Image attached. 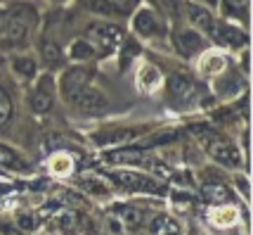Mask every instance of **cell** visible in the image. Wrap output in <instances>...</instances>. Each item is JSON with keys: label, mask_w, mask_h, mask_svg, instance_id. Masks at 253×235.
Wrapping results in <instances>:
<instances>
[{"label": "cell", "mask_w": 253, "mask_h": 235, "mask_svg": "<svg viewBox=\"0 0 253 235\" xmlns=\"http://www.w3.org/2000/svg\"><path fill=\"white\" fill-rule=\"evenodd\" d=\"M209 36L218 45H227V48H244V45L249 43V36L244 34L239 26L227 24V22H213Z\"/></svg>", "instance_id": "cell-7"}, {"label": "cell", "mask_w": 253, "mask_h": 235, "mask_svg": "<svg viewBox=\"0 0 253 235\" xmlns=\"http://www.w3.org/2000/svg\"><path fill=\"white\" fill-rule=\"evenodd\" d=\"M83 185H85L90 192H104V185H102V183H97L95 178H85V180H83Z\"/></svg>", "instance_id": "cell-32"}, {"label": "cell", "mask_w": 253, "mask_h": 235, "mask_svg": "<svg viewBox=\"0 0 253 235\" xmlns=\"http://www.w3.org/2000/svg\"><path fill=\"white\" fill-rule=\"evenodd\" d=\"M12 67H14V71L17 74H22V76L31 78L38 74V62H36V57L33 55H19L12 59Z\"/></svg>", "instance_id": "cell-17"}, {"label": "cell", "mask_w": 253, "mask_h": 235, "mask_svg": "<svg viewBox=\"0 0 253 235\" xmlns=\"http://www.w3.org/2000/svg\"><path fill=\"white\" fill-rule=\"evenodd\" d=\"M225 67H227V59L220 53H209L199 62V71L206 74V76H220L222 71H225Z\"/></svg>", "instance_id": "cell-13"}, {"label": "cell", "mask_w": 253, "mask_h": 235, "mask_svg": "<svg viewBox=\"0 0 253 235\" xmlns=\"http://www.w3.org/2000/svg\"><path fill=\"white\" fill-rule=\"evenodd\" d=\"M50 2H66V0H50Z\"/></svg>", "instance_id": "cell-37"}, {"label": "cell", "mask_w": 253, "mask_h": 235, "mask_svg": "<svg viewBox=\"0 0 253 235\" xmlns=\"http://www.w3.org/2000/svg\"><path fill=\"white\" fill-rule=\"evenodd\" d=\"M132 135H135V131H123V128H119V131L97 133L95 135V143H99V145H104V143H119V140H128Z\"/></svg>", "instance_id": "cell-22"}, {"label": "cell", "mask_w": 253, "mask_h": 235, "mask_svg": "<svg viewBox=\"0 0 253 235\" xmlns=\"http://www.w3.org/2000/svg\"><path fill=\"white\" fill-rule=\"evenodd\" d=\"M69 57L76 59V62H88V59H95L97 57V50H95V43H90L88 38H78L71 43L69 48Z\"/></svg>", "instance_id": "cell-14"}, {"label": "cell", "mask_w": 253, "mask_h": 235, "mask_svg": "<svg viewBox=\"0 0 253 235\" xmlns=\"http://www.w3.org/2000/svg\"><path fill=\"white\" fill-rule=\"evenodd\" d=\"M0 167L10 169V171H29V164L19 157V152H14L5 145H0Z\"/></svg>", "instance_id": "cell-15"}, {"label": "cell", "mask_w": 253, "mask_h": 235, "mask_svg": "<svg viewBox=\"0 0 253 235\" xmlns=\"http://www.w3.org/2000/svg\"><path fill=\"white\" fill-rule=\"evenodd\" d=\"M215 221H218L220 226H230V224H234V221H237V212H234V209H225V212H222V216H218Z\"/></svg>", "instance_id": "cell-30"}, {"label": "cell", "mask_w": 253, "mask_h": 235, "mask_svg": "<svg viewBox=\"0 0 253 235\" xmlns=\"http://www.w3.org/2000/svg\"><path fill=\"white\" fill-rule=\"evenodd\" d=\"M55 169L57 171H64V169H71V164H66V162H57Z\"/></svg>", "instance_id": "cell-36"}, {"label": "cell", "mask_w": 253, "mask_h": 235, "mask_svg": "<svg viewBox=\"0 0 253 235\" xmlns=\"http://www.w3.org/2000/svg\"><path fill=\"white\" fill-rule=\"evenodd\" d=\"M140 157H142L140 150H119V152L107 155V159H109V162H137Z\"/></svg>", "instance_id": "cell-25"}, {"label": "cell", "mask_w": 253, "mask_h": 235, "mask_svg": "<svg viewBox=\"0 0 253 235\" xmlns=\"http://www.w3.org/2000/svg\"><path fill=\"white\" fill-rule=\"evenodd\" d=\"M17 226H19L22 231H33V228H36V216H33V214H19Z\"/></svg>", "instance_id": "cell-27"}, {"label": "cell", "mask_w": 253, "mask_h": 235, "mask_svg": "<svg viewBox=\"0 0 253 235\" xmlns=\"http://www.w3.org/2000/svg\"><path fill=\"white\" fill-rule=\"evenodd\" d=\"M85 7L95 14H102V17H116L119 10L114 7L111 0H85Z\"/></svg>", "instance_id": "cell-20"}, {"label": "cell", "mask_w": 253, "mask_h": 235, "mask_svg": "<svg viewBox=\"0 0 253 235\" xmlns=\"http://www.w3.org/2000/svg\"><path fill=\"white\" fill-rule=\"evenodd\" d=\"M168 93L173 100H189L197 93V83L187 74H173L168 78Z\"/></svg>", "instance_id": "cell-11"}, {"label": "cell", "mask_w": 253, "mask_h": 235, "mask_svg": "<svg viewBox=\"0 0 253 235\" xmlns=\"http://www.w3.org/2000/svg\"><path fill=\"white\" fill-rule=\"evenodd\" d=\"M173 43H175V50L182 57H194L204 50V36L194 31V29H180L175 36H173Z\"/></svg>", "instance_id": "cell-9"}, {"label": "cell", "mask_w": 253, "mask_h": 235, "mask_svg": "<svg viewBox=\"0 0 253 235\" xmlns=\"http://www.w3.org/2000/svg\"><path fill=\"white\" fill-rule=\"evenodd\" d=\"M137 78H140V86L147 90L156 88V86L161 83V74H159V69H154L152 64H144V67L140 69V76Z\"/></svg>", "instance_id": "cell-19"}, {"label": "cell", "mask_w": 253, "mask_h": 235, "mask_svg": "<svg viewBox=\"0 0 253 235\" xmlns=\"http://www.w3.org/2000/svg\"><path fill=\"white\" fill-rule=\"evenodd\" d=\"M111 180L116 185H121L123 190H130V192H161V185L154 178L135 174V171H114Z\"/></svg>", "instance_id": "cell-5"}, {"label": "cell", "mask_w": 253, "mask_h": 235, "mask_svg": "<svg viewBox=\"0 0 253 235\" xmlns=\"http://www.w3.org/2000/svg\"><path fill=\"white\" fill-rule=\"evenodd\" d=\"M88 36L92 43H97L107 53H111V50H116V48L123 45V29L119 24H107V22L92 24L88 29Z\"/></svg>", "instance_id": "cell-3"}, {"label": "cell", "mask_w": 253, "mask_h": 235, "mask_svg": "<svg viewBox=\"0 0 253 235\" xmlns=\"http://www.w3.org/2000/svg\"><path fill=\"white\" fill-rule=\"evenodd\" d=\"M36 26V10L29 5H19L14 10L7 12V19H5V29L0 34V43H5L7 48L12 45H24L26 36Z\"/></svg>", "instance_id": "cell-1"}, {"label": "cell", "mask_w": 253, "mask_h": 235, "mask_svg": "<svg viewBox=\"0 0 253 235\" xmlns=\"http://www.w3.org/2000/svg\"><path fill=\"white\" fill-rule=\"evenodd\" d=\"M239 88H242V78L237 76V74L218 78V93L220 95H234V93H239Z\"/></svg>", "instance_id": "cell-21"}, {"label": "cell", "mask_w": 253, "mask_h": 235, "mask_svg": "<svg viewBox=\"0 0 253 235\" xmlns=\"http://www.w3.org/2000/svg\"><path fill=\"white\" fill-rule=\"evenodd\" d=\"M114 2V7L119 10V14H126V12L132 10V5L137 2V0H111Z\"/></svg>", "instance_id": "cell-31"}, {"label": "cell", "mask_w": 253, "mask_h": 235, "mask_svg": "<svg viewBox=\"0 0 253 235\" xmlns=\"http://www.w3.org/2000/svg\"><path fill=\"white\" fill-rule=\"evenodd\" d=\"M92 81V69L90 67H69L59 78V93L66 102H74L90 86Z\"/></svg>", "instance_id": "cell-2"}, {"label": "cell", "mask_w": 253, "mask_h": 235, "mask_svg": "<svg viewBox=\"0 0 253 235\" xmlns=\"http://www.w3.org/2000/svg\"><path fill=\"white\" fill-rule=\"evenodd\" d=\"M204 195H206V200H213V202L230 200V192H227L225 185H206V188H204Z\"/></svg>", "instance_id": "cell-24"}, {"label": "cell", "mask_w": 253, "mask_h": 235, "mask_svg": "<svg viewBox=\"0 0 253 235\" xmlns=\"http://www.w3.org/2000/svg\"><path fill=\"white\" fill-rule=\"evenodd\" d=\"M206 147H209V155L213 157L215 162H220L222 167H227V169L242 167L239 150H237L234 145H230V143H225V140H220V138H213V140L206 143Z\"/></svg>", "instance_id": "cell-8"}, {"label": "cell", "mask_w": 253, "mask_h": 235, "mask_svg": "<svg viewBox=\"0 0 253 235\" xmlns=\"http://www.w3.org/2000/svg\"><path fill=\"white\" fill-rule=\"evenodd\" d=\"M59 226H62L64 231H71V228L76 226V214H74V212H64V214H62V219H59Z\"/></svg>", "instance_id": "cell-29"}, {"label": "cell", "mask_w": 253, "mask_h": 235, "mask_svg": "<svg viewBox=\"0 0 253 235\" xmlns=\"http://www.w3.org/2000/svg\"><path fill=\"white\" fill-rule=\"evenodd\" d=\"M55 105V78L52 74H43L36 81V88L31 93V110L36 114H45Z\"/></svg>", "instance_id": "cell-4"}, {"label": "cell", "mask_w": 253, "mask_h": 235, "mask_svg": "<svg viewBox=\"0 0 253 235\" xmlns=\"http://www.w3.org/2000/svg\"><path fill=\"white\" fill-rule=\"evenodd\" d=\"M71 105H74L81 114H85V117H99V114H104L109 110V100L104 98V93L97 88H90V86L83 90Z\"/></svg>", "instance_id": "cell-6"}, {"label": "cell", "mask_w": 253, "mask_h": 235, "mask_svg": "<svg viewBox=\"0 0 253 235\" xmlns=\"http://www.w3.org/2000/svg\"><path fill=\"white\" fill-rule=\"evenodd\" d=\"M123 228H126V226H123L116 216H107V221H104V231H107V235H123Z\"/></svg>", "instance_id": "cell-26"}, {"label": "cell", "mask_w": 253, "mask_h": 235, "mask_svg": "<svg viewBox=\"0 0 253 235\" xmlns=\"http://www.w3.org/2000/svg\"><path fill=\"white\" fill-rule=\"evenodd\" d=\"M116 212H119V221H121L123 226H128V228H137V226L142 224V212L140 209H135V207H116Z\"/></svg>", "instance_id": "cell-18"}, {"label": "cell", "mask_w": 253, "mask_h": 235, "mask_svg": "<svg viewBox=\"0 0 253 235\" xmlns=\"http://www.w3.org/2000/svg\"><path fill=\"white\" fill-rule=\"evenodd\" d=\"M132 31L142 38H154L156 34H161V22L156 17V12L152 7H142L135 12L132 17Z\"/></svg>", "instance_id": "cell-10"}, {"label": "cell", "mask_w": 253, "mask_h": 235, "mask_svg": "<svg viewBox=\"0 0 253 235\" xmlns=\"http://www.w3.org/2000/svg\"><path fill=\"white\" fill-rule=\"evenodd\" d=\"M5 19H7V12L0 10V34H2V29H5Z\"/></svg>", "instance_id": "cell-35"}, {"label": "cell", "mask_w": 253, "mask_h": 235, "mask_svg": "<svg viewBox=\"0 0 253 235\" xmlns=\"http://www.w3.org/2000/svg\"><path fill=\"white\" fill-rule=\"evenodd\" d=\"M41 55H43V62L47 67H59L62 62H64V55H62V50H59V45L55 41H43L41 45Z\"/></svg>", "instance_id": "cell-16"}, {"label": "cell", "mask_w": 253, "mask_h": 235, "mask_svg": "<svg viewBox=\"0 0 253 235\" xmlns=\"http://www.w3.org/2000/svg\"><path fill=\"white\" fill-rule=\"evenodd\" d=\"M192 2H197V5H204V7H215L220 0H192Z\"/></svg>", "instance_id": "cell-33"}, {"label": "cell", "mask_w": 253, "mask_h": 235, "mask_svg": "<svg viewBox=\"0 0 253 235\" xmlns=\"http://www.w3.org/2000/svg\"><path fill=\"white\" fill-rule=\"evenodd\" d=\"M166 2V7H168V10H175L177 5H180V0H164Z\"/></svg>", "instance_id": "cell-34"}, {"label": "cell", "mask_w": 253, "mask_h": 235, "mask_svg": "<svg viewBox=\"0 0 253 235\" xmlns=\"http://www.w3.org/2000/svg\"><path fill=\"white\" fill-rule=\"evenodd\" d=\"M187 19H189V24L194 26V31H206V34L211 31V26L215 22L209 7L197 5V2H187Z\"/></svg>", "instance_id": "cell-12"}, {"label": "cell", "mask_w": 253, "mask_h": 235, "mask_svg": "<svg viewBox=\"0 0 253 235\" xmlns=\"http://www.w3.org/2000/svg\"><path fill=\"white\" fill-rule=\"evenodd\" d=\"M12 117V105L7 98H0V126L7 123V119Z\"/></svg>", "instance_id": "cell-28"}, {"label": "cell", "mask_w": 253, "mask_h": 235, "mask_svg": "<svg viewBox=\"0 0 253 235\" xmlns=\"http://www.w3.org/2000/svg\"><path fill=\"white\" fill-rule=\"evenodd\" d=\"M222 5H225V12L232 14V17H244L246 10H249V0H222Z\"/></svg>", "instance_id": "cell-23"}]
</instances>
